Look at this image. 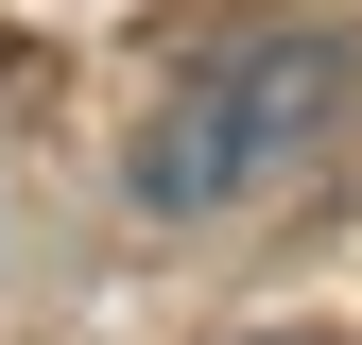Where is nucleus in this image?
<instances>
[{
    "label": "nucleus",
    "mask_w": 362,
    "mask_h": 345,
    "mask_svg": "<svg viewBox=\"0 0 362 345\" xmlns=\"http://www.w3.org/2000/svg\"><path fill=\"white\" fill-rule=\"evenodd\" d=\"M345 121V52L328 35H242V52H207L190 86L156 104V139H139V207H242V190H276V172H310V139Z\"/></svg>",
    "instance_id": "nucleus-1"
}]
</instances>
